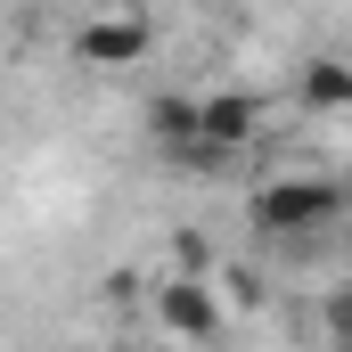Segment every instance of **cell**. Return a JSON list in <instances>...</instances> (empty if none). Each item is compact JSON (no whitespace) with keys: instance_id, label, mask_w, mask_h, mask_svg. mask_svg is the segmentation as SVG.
I'll return each mask as SVG.
<instances>
[{"instance_id":"7a4b0ae2","label":"cell","mask_w":352,"mask_h":352,"mask_svg":"<svg viewBox=\"0 0 352 352\" xmlns=\"http://www.w3.org/2000/svg\"><path fill=\"white\" fill-rule=\"evenodd\" d=\"M263 98L254 90H213V98H197V148L205 156H238V148H254L263 140Z\"/></svg>"},{"instance_id":"ba28073f","label":"cell","mask_w":352,"mask_h":352,"mask_svg":"<svg viewBox=\"0 0 352 352\" xmlns=\"http://www.w3.org/2000/svg\"><path fill=\"white\" fill-rule=\"evenodd\" d=\"M123 8H131V0H123Z\"/></svg>"},{"instance_id":"6da1fadb","label":"cell","mask_w":352,"mask_h":352,"mask_svg":"<svg viewBox=\"0 0 352 352\" xmlns=\"http://www.w3.org/2000/svg\"><path fill=\"white\" fill-rule=\"evenodd\" d=\"M344 205H352V188H344V180L287 173V180H270L263 197H254V230H263V238H311V230H328Z\"/></svg>"},{"instance_id":"9c48e42d","label":"cell","mask_w":352,"mask_h":352,"mask_svg":"<svg viewBox=\"0 0 352 352\" xmlns=\"http://www.w3.org/2000/svg\"><path fill=\"white\" fill-rule=\"evenodd\" d=\"M344 352H352V344H344Z\"/></svg>"},{"instance_id":"8992f818","label":"cell","mask_w":352,"mask_h":352,"mask_svg":"<svg viewBox=\"0 0 352 352\" xmlns=\"http://www.w3.org/2000/svg\"><path fill=\"white\" fill-rule=\"evenodd\" d=\"M303 107L311 115H344L352 107V58H311L303 66Z\"/></svg>"},{"instance_id":"52a82bcc","label":"cell","mask_w":352,"mask_h":352,"mask_svg":"<svg viewBox=\"0 0 352 352\" xmlns=\"http://www.w3.org/2000/svg\"><path fill=\"white\" fill-rule=\"evenodd\" d=\"M320 328H328L336 344H352V278H344V287H328V295H320Z\"/></svg>"},{"instance_id":"5b68a950","label":"cell","mask_w":352,"mask_h":352,"mask_svg":"<svg viewBox=\"0 0 352 352\" xmlns=\"http://www.w3.org/2000/svg\"><path fill=\"white\" fill-rule=\"evenodd\" d=\"M148 131H156V148H164V156H188V164L205 156V148H197V98H180V90L148 107Z\"/></svg>"},{"instance_id":"277c9868","label":"cell","mask_w":352,"mask_h":352,"mask_svg":"<svg viewBox=\"0 0 352 352\" xmlns=\"http://www.w3.org/2000/svg\"><path fill=\"white\" fill-rule=\"evenodd\" d=\"M74 58L82 66H140L148 58V25L140 16H98V25L74 33Z\"/></svg>"},{"instance_id":"3957f363","label":"cell","mask_w":352,"mask_h":352,"mask_svg":"<svg viewBox=\"0 0 352 352\" xmlns=\"http://www.w3.org/2000/svg\"><path fill=\"white\" fill-rule=\"evenodd\" d=\"M156 320L173 328V336H188V344H205V336H221V303L205 295V278L188 270V278H173L164 295H156Z\"/></svg>"}]
</instances>
